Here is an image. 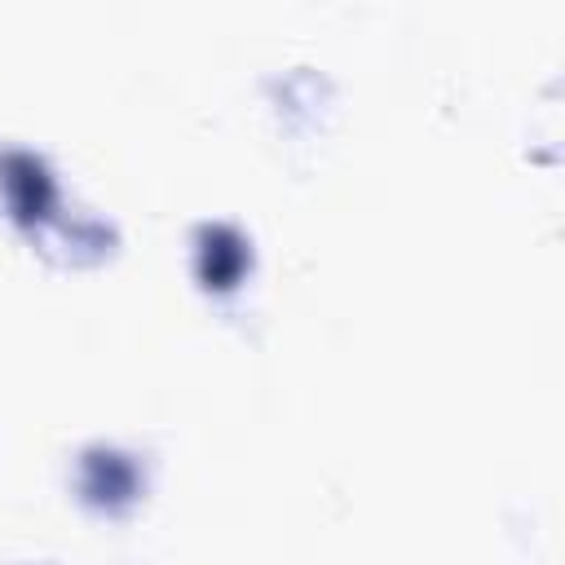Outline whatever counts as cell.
<instances>
[{
  "mask_svg": "<svg viewBox=\"0 0 565 565\" xmlns=\"http://www.w3.org/2000/svg\"><path fill=\"white\" fill-rule=\"evenodd\" d=\"M0 185H4L9 212H13L22 225L44 221V216L53 212V203H57V190H53L49 168H44L35 154H22V150H13V154L0 159Z\"/></svg>",
  "mask_w": 565,
  "mask_h": 565,
  "instance_id": "1",
  "label": "cell"
},
{
  "mask_svg": "<svg viewBox=\"0 0 565 565\" xmlns=\"http://www.w3.org/2000/svg\"><path fill=\"white\" fill-rule=\"evenodd\" d=\"M252 269V247L234 225H203L199 230V278L212 291H234Z\"/></svg>",
  "mask_w": 565,
  "mask_h": 565,
  "instance_id": "2",
  "label": "cell"
},
{
  "mask_svg": "<svg viewBox=\"0 0 565 565\" xmlns=\"http://www.w3.org/2000/svg\"><path fill=\"white\" fill-rule=\"evenodd\" d=\"M84 494L88 503H128L137 494V468L128 455H115V450H88L84 455Z\"/></svg>",
  "mask_w": 565,
  "mask_h": 565,
  "instance_id": "3",
  "label": "cell"
}]
</instances>
